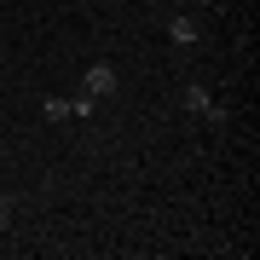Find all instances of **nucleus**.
I'll return each mask as SVG.
<instances>
[{"instance_id": "1", "label": "nucleus", "mask_w": 260, "mask_h": 260, "mask_svg": "<svg viewBox=\"0 0 260 260\" xmlns=\"http://www.w3.org/2000/svg\"><path fill=\"white\" fill-rule=\"evenodd\" d=\"M81 93H93V99L116 93V70H110V64H93V70H87V81H81Z\"/></svg>"}, {"instance_id": "2", "label": "nucleus", "mask_w": 260, "mask_h": 260, "mask_svg": "<svg viewBox=\"0 0 260 260\" xmlns=\"http://www.w3.org/2000/svg\"><path fill=\"white\" fill-rule=\"evenodd\" d=\"M168 41H174V47H191V41H197V23L191 18H168Z\"/></svg>"}, {"instance_id": "3", "label": "nucleus", "mask_w": 260, "mask_h": 260, "mask_svg": "<svg viewBox=\"0 0 260 260\" xmlns=\"http://www.w3.org/2000/svg\"><path fill=\"white\" fill-rule=\"evenodd\" d=\"M41 116H47V121H64L70 116V99H41Z\"/></svg>"}, {"instance_id": "4", "label": "nucleus", "mask_w": 260, "mask_h": 260, "mask_svg": "<svg viewBox=\"0 0 260 260\" xmlns=\"http://www.w3.org/2000/svg\"><path fill=\"white\" fill-rule=\"evenodd\" d=\"M93 110H99L93 93H75V99H70V116H93Z\"/></svg>"}, {"instance_id": "5", "label": "nucleus", "mask_w": 260, "mask_h": 260, "mask_svg": "<svg viewBox=\"0 0 260 260\" xmlns=\"http://www.w3.org/2000/svg\"><path fill=\"white\" fill-rule=\"evenodd\" d=\"M208 104H214V99L203 93V87H191V93H185V110H197V116H208Z\"/></svg>"}, {"instance_id": "6", "label": "nucleus", "mask_w": 260, "mask_h": 260, "mask_svg": "<svg viewBox=\"0 0 260 260\" xmlns=\"http://www.w3.org/2000/svg\"><path fill=\"white\" fill-rule=\"evenodd\" d=\"M0 232H6V197H0Z\"/></svg>"}, {"instance_id": "7", "label": "nucleus", "mask_w": 260, "mask_h": 260, "mask_svg": "<svg viewBox=\"0 0 260 260\" xmlns=\"http://www.w3.org/2000/svg\"><path fill=\"white\" fill-rule=\"evenodd\" d=\"M0 64H6V47H0Z\"/></svg>"}, {"instance_id": "8", "label": "nucleus", "mask_w": 260, "mask_h": 260, "mask_svg": "<svg viewBox=\"0 0 260 260\" xmlns=\"http://www.w3.org/2000/svg\"><path fill=\"white\" fill-rule=\"evenodd\" d=\"M197 6H208V0H197Z\"/></svg>"}]
</instances>
